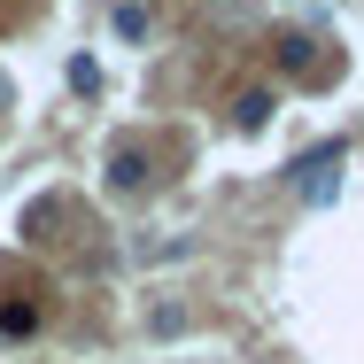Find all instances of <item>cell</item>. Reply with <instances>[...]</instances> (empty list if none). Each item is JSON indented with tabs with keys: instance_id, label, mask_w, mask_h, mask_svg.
<instances>
[{
	"instance_id": "cell-5",
	"label": "cell",
	"mask_w": 364,
	"mask_h": 364,
	"mask_svg": "<svg viewBox=\"0 0 364 364\" xmlns=\"http://www.w3.org/2000/svg\"><path fill=\"white\" fill-rule=\"evenodd\" d=\"M117 39H147V0H117Z\"/></svg>"
},
{
	"instance_id": "cell-3",
	"label": "cell",
	"mask_w": 364,
	"mask_h": 364,
	"mask_svg": "<svg viewBox=\"0 0 364 364\" xmlns=\"http://www.w3.org/2000/svg\"><path fill=\"white\" fill-rule=\"evenodd\" d=\"M279 70H294V77L318 70V39H310V31H287V39H279Z\"/></svg>"
},
{
	"instance_id": "cell-2",
	"label": "cell",
	"mask_w": 364,
	"mask_h": 364,
	"mask_svg": "<svg viewBox=\"0 0 364 364\" xmlns=\"http://www.w3.org/2000/svg\"><path fill=\"white\" fill-rule=\"evenodd\" d=\"M147 186V155L140 147H117V155H109V194H140Z\"/></svg>"
},
{
	"instance_id": "cell-4",
	"label": "cell",
	"mask_w": 364,
	"mask_h": 364,
	"mask_svg": "<svg viewBox=\"0 0 364 364\" xmlns=\"http://www.w3.org/2000/svg\"><path fill=\"white\" fill-rule=\"evenodd\" d=\"M232 124H240V132H264V124H272V93H264V85H248V93L232 101Z\"/></svg>"
},
{
	"instance_id": "cell-1",
	"label": "cell",
	"mask_w": 364,
	"mask_h": 364,
	"mask_svg": "<svg viewBox=\"0 0 364 364\" xmlns=\"http://www.w3.org/2000/svg\"><path fill=\"white\" fill-rule=\"evenodd\" d=\"M333 186H341V147H318V155L294 163V194L302 202H333Z\"/></svg>"
},
{
	"instance_id": "cell-6",
	"label": "cell",
	"mask_w": 364,
	"mask_h": 364,
	"mask_svg": "<svg viewBox=\"0 0 364 364\" xmlns=\"http://www.w3.org/2000/svg\"><path fill=\"white\" fill-rule=\"evenodd\" d=\"M31 326H39V310H31V302H8V310H0V333H8V341H23Z\"/></svg>"
}]
</instances>
